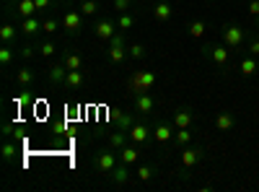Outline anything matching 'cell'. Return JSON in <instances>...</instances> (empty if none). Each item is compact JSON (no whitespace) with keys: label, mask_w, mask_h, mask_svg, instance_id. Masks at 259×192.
<instances>
[{"label":"cell","mask_w":259,"mask_h":192,"mask_svg":"<svg viewBox=\"0 0 259 192\" xmlns=\"http://www.w3.org/2000/svg\"><path fill=\"white\" fill-rule=\"evenodd\" d=\"M249 36H251V29L236 24V21H228V24L221 26V39H223V45H226L231 52L244 50L246 42H249Z\"/></svg>","instance_id":"6da1fadb"},{"label":"cell","mask_w":259,"mask_h":192,"mask_svg":"<svg viewBox=\"0 0 259 192\" xmlns=\"http://www.w3.org/2000/svg\"><path fill=\"white\" fill-rule=\"evenodd\" d=\"M158 83V73L156 70H133L127 78V91L130 94H143V91H153Z\"/></svg>","instance_id":"7a4b0ae2"},{"label":"cell","mask_w":259,"mask_h":192,"mask_svg":"<svg viewBox=\"0 0 259 192\" xmlns=\"http://www.w3.org/2000/svg\"><path fill=\"white\" fill-rule=\"evenodd\" d=\"M207 159V151H205V148L202 145H184L182 148V153H179V169H182V179H189V172H192V169L194 166H197V164H202Z\"/></svg>","instance_id":"3957f363"},{"label":"cell","mask_w":259,"mask_h":192,"mask_svg":"<svg viewBox=\"0 0 259 192\" xmlns=\"http://www.w3.org/2000/svg\"><path fill=\"white\" fill-rule=\"evenodd\" d=\"M202 55H205L221 73H228V70H231V50H228L226 45H205V47H202Z\"/></svg>","instance_id":"277c9868"},{"label":"cell","mask_w":259,"mask_h":192,"mask_svg":"<svg viewBox=\"0 0 259 192\" xmlns=\"http://www.w3.org/2000/svg\"><path fill=\"white\" fill-rule=\"evenodd\" d=\"M119 164V151L117 148H112V145H106V148H101V151L94 156V166H96V172L99 174H104V177H109L112 174V169Z\"/></svg>","instance_id":"5b68a950"},{"label":"cell","mask_w":259,"mask_h":192,"mask_svg":"<svg viewBox=\"0 0 259 192\" xmlns=\"http://www.w3.org/2000/svg\"><path fill=\"white\" fill-rule=\"evenodd\" d=\"M60 18H62V31L68 34L70 39H75V36L83 34V18H85V16H83L78 8H65Z\"/></svg>","instance_id":"8992f818"},{"label":"cell","mask_w":259,"mask_h":192,"mask_svg":"<svg viewBox=\"0 0 259 192\" xmlns=\"http://www.w3.org/2000/svg\"><path fill=\"white\" fill-rule=\"evenodd\" d=\"M127 135H130V143H135L140 148H148V143L153 140V127H150L145 120H135L133 125H130Z\"/></svg>","instance_id":"52a82bcc"},{"label":"cell","mask_w":259,"mask_h":192,"mask_svg":"<svg viewBox=\"0 0 259 192\" xmlns=\"http://www.w3.org/2000/svg\"><path fill=\"white\" fill-rule=\"evenodd\" d=\"M117 31H119V26H117V16L104 13V16L96 18V24H94V36H96L99 42H109Z\"/></svg>","instance_id":"ba28073f"},{"label":"cell","mask_w":259,"mask_h":192,"mask_svg":"<svg viewBox=\"0 0 259 192\" xmlns=\"http://www.w3.org/2000/svg\"><path fill=\"white\" fill-rule=\"evenodd\" d=\"M106 55H109L112 65H122V62L127 60V39H124V31H117L109 39V50H106Z\"/></svg>","instance_id":"9c48e42d"},{"label":"cell","mask_w":259,"mask_h":192,"mask_svg":"<svg viewBox=\"0 0 259 192\" xmlns=\"http://www.w3.org/2000/svg\"><path fill=\"white\" fill-rule=\"evenodd\" d=\"M174 133H177V127H174V122H171V117L168 120H158L153 125V143L166 148V145H171V140H174Z\"/></svg>","instance_id":"30bf717a"},{"label":"cell","mask_w":259,"mask_h":192,"mask_svg":"<svg viewBox=\"0 0 259 192\" xmlns=\"http://www.w3.org/2000/svg\"><path fill=\"white\" fill-rule=\"evenodd\" d=\"M133 106H135V114L150 117V114H156V109H158V99L150 91H143V94L133 96Z\"/></svg>","instance_id":"8fae6325"},{"label":"cell","mask_w":259,"mask_h":192,"mask_svg":"<svg viewBox=\"0 0 259 192\" xmlns=\"http://www.w3.org/2000/svg\"><path fill=\"white\" fill-rule=\"evenodd\" d=\"M65 78H68V65H65L62 60H50V65H47V83L52 89H62L65 86Z\"/></svg>","instance_id":"7c38bea8"},{"label":"cell","mask_w":259,"mask_h":192,"mask_svg":"<svg viewBox=\"0 0 259 192\" xmlns=\"http://www.w3.org/2000/svg\"><path fill=\"white\" fill-rule=\"evenodd\" d=\"M13 81H16V86H21L24 91H29V89L34 86V81H36V70L29 65V62H24V65H18V68H16Z\"/></svg>","instance_id":"4fadbf2b"},{"label":"cell","mask_w":259,"mask_h":192,"mask_svg":"<svg viewBox=\"0 0 259 192\" xmlns=\"http://www.w3.org/2000/svg\"><path fill=\"white\" fill-rule=\"evenodd\" d=\"M194 120H197V114H194L192 106H177L174 112H171V122H174V127L179 130V127H194Z\"/></svg>","instance_id":"5bb4252c"},{"label":"cell","mask_w":259,"mask_h":192,"mask_svg":"<svg viewBox=\"0 0 259 192\" xmlns=\"http://www.w3.org/2000/svg\"><path fill=\"white\" fill-rule=\"evenodd\" d=\"M150 16L161 24H168L171 18H174V6L168 3V0H156L153 6H150Z\"/></svg>","instance_id":"9a60e30c"},{"label":"cell","mask_w":259,"mask_h":192,"mask_svg":"<svg viewBox=\"0 0 259 192\" xmlns=\"http://www.w3.org/2000/svg\"><path fill=\"white\" fill-rule=\"evenodd\" d=\"M18 29H21V34H24L26 39L39 36L41 34V18H39V13L36 16H29V18H21L18 21Z\"/></svg>","instance_id":"2e32d148"},{"label":"cell","mask_w":259,"mask_h":192,"mask_svg":"<svg viewBox=\"0 0 259 192\" xmlns=\"http://www.w3.org/2000/svg\"><path fill=\"white\" fill-rule=\"evenodd\" d=\"M133 179H135V174L130 172V166H127V164H122V161L112 169V174H109V182H112V184H117V187H124V184L133 182Z\"/></svg>","instance_id":"e0dca14e"},{"label":"cell","mask_w":259,"mask_h":192,"mask_svg":"<svg viewBox=\"0 0 259 192\" xmlns=\"http://www.w3.org/2000/svg\"><path fill=\"white\" fill-rule=\"evenodd\" d=\"M18 34H21V29H18V24L16 21H3V26H0V45H16L18 42Z\"/></svg>","instance_id":"ac0fdd59"},{"label":"cell","mask_w":259,"mask_h":192,"mask_svg":"<svg viewBox=\"0 0 259 192\" xmlns=\"http://www.w3.org/2000/svg\"><path fill=\"white\" fill-rule=\"evenodd\" d=\"M236 125H239V120H236V114L231 109H223V112L215 114V127H218L221 133H231Z\"/></svg>","instance_id":"d6986e66"},{"label":"cell","mask_w":259,"mask_h":192,"mask_svg":"<svg viewBox=\"0 0 259 192\" xmlns=\"http://www.w3.org/2000/svg\"><path fill=\"white\" fill-rule=\"evenodd\" d=\"M0 156H3V164H6V166H13V164H16L18 145H16L13 138H3V145H0Z\"/></svg>","instance_id":"ffe728a7"},{"label":"cell","mask_w":259,"mask_h":192,"mask_svg":"<svg viewBox=\"0 0 259 192\" xmlns=\"http://www.w3.org/2000/svg\"><path fill=\"white\" fill-rule=\"evenodd\" d=\"M140 151H143L140 145L127 143L124 148H119V161H122V164H127V166H133V164H138V161H140Z\"/></svg>","instance_id":"44dd1931"},{"label":"cell","mask_w":259,"mask_h":192,"mask_svg":"<svg viewBox=\"0 0 259 192\" xmlns=\"http://www.w3.org/2000/svg\"><path fill=\"white\" fill-rule=\"evenodd\" d=\"M16 57H18L16 45H0V68H3V70H11L13 68Z\"/></svg>","instance_id":"7402d4cb"},{"label":"cell","mask_w":259,"mask_h":192,"mask_svg":"<svg viewBox=\"0 0 259 192\" xmlns=\"http://www.w3.org/2000/svg\"><path fill=\"white\" fill-rule=\"evenodd\" d=\"M85 86V73L83 70H68V78H65V91H80Z\"/></svg>","instance_id":"603a6c76"},{"label":"cell","mask_w":259,"mask_h":192,"mask_svg":"<svg viewBox=\"0 0 259 192\" xmlns=\"http://www.w3.org/2000/svg\"><path fill=\"white\" fill-rule=\"evenodd\" d=\"M62 62L68 65V70H83V55L78 50H62Z\"/></svg>","instance_id":"cb8c5ba5"},{"label":"cell","mask_w":259,"mask_h":192,"mask_svg":"<svg viewBox=\"0 0 259 192\" xmlns=\"http://www.w3.org/2000/svg\"><path fill=\"white\" fill-rule=\"evenodd\" d=\"M156 174H158V166H156V164H140L138 172H135V179H138L140 184H148V182L156 179Z\"/></svg>","instance_id":"d4e9b609"},{"label":"cell","mask_w":259,"mask_h":192,"mask_svg":"<svg viewBox=\"0 0 259 192\" xmlns=\"http://www.w3.org/2000/svg\"><path fill=\"white\" fill-rule=\"evenodd\" d=\"M36 52H39V57H45V60H55V55H57V42H55L52 36L36 42Z\"/></svg>","instance_id":"484cf974"},{"label":"cell","mask_w":259,"mask_h":192,"mask_svg":"<svg viewBox=\"0 0 259 192\" xmlns=\"http://www.w3.org/2000/svg\"><path fill=\"white\" fill-rule=\"evenodd\" d=\"M60 29H62V18H57V16H52V13H47L45 18H41V34L55 36Z\"/></svg>","instance_id":"4316f807"},{"label":"cell","mask_w":259,"mask_h":192,"mask_svg":"<svg viewBox=\"0 0 259 192\" xmlns=\"http://www.w3.org/2000/svg\"><path fill=\"white\" fill-rule=\"evenodd\" d=\"M256 70H259V57L244 55V57H241V62H239V73H241L244 78H251Z\"/></svg>","instance_id":"83f0119b"},{"label":"cell","mask_w":259,"mask_h":192,"mask_svg":"<svg viewBox=\"0 0 259 192\" xmlns=\"http://www.w3.org/2000/svg\"><path fill=\"white\" fill-rule=\"evenodd\" d=\"M135 21H138V16H135V11H127V13H117V26H119V31H133V26H135Z\"/></svg>","instance_id":"f1b7e54d"},{"label":"cell","mask_w":259,"mask_h":192,"mask_svg":"<svg viewBox=\"0 0 259 192\" xmlns=\"http://www.w3.org/2000/svg\"><path fill=\"white\" fill-rule=\"evenodd\" d=\"M192 138H194V130H192V127H179V130L174 133V140H171V143L179 145V148H184V145L192 143Z\"/></svg>","instance_id":"f546056e"},{"label":"cell","mask_w":259,"mask_h":192,"mask_svg":"<svg viewBox=\"0 0 259 192\" xmlns=\"http://www.w3.org/2000/svg\"><path fill=\"white\" fill-rule=\"evenodd\" d=\"M78 11H80L85 18H91V16H99L101 3H99V0H80V3H78Z\"/></svg>","instance_id":"4dcf8cb0"},{"label":"cell","mask_w":259,"mask_h":192,"mask_svg":"<svg viewBox=\"0 0 259 192\" xmlns=\"http://www.w3.org/2000/svg\"><path fill=\"white\" fill-rule=\"evenodd\" d=\"M127 57L135 60V62H140V60L148 57V47L140 45V42H133V45H127Z\"/></svg>","instance_id":"1f68e13d"},{"label":"cell","mask_w":259,"mask_h":192,"mask_svg":"<svg viewBox=\"0 0 259 192\" xmlns=\"http://www.w3.org/2000/svg\"><path fill=\"white\" fill-rule=\"evenodd\" d=\"M127 143H130V135H127V130H122V127H117L114 133H109V145L117 148V151H119V148H124Z\"/></svg>","instance_id":"d6a6232c"},{"label":"cell","mask_w":259,"mask_h":192,"mask_svg":"<svg viewBox=\"0 0 259 192\" xmlns=\"http://www.w3.org/2000/svg\"><path fill=\"white\" fill-rule=\"evenodd\" d=\"M187 31H189L192 39H202L205 31H207V24H205V21H200V18H194V21H189V24H187Z\"/></svg>","instance_id":"836d02e7"},{"label":"cell","mask_w":259,"mask_h":192,"mask_svg":"<svg viewBox=\"0 0 259 192\" xmlns=\"http://www.w3.org/2000/svg\"><path fill=\"white\" fill-rule=\"evenodd\" d=\"M16 50H18V60H31V57H36V55H39V52H36V45H31V42L16 45Z\"/></svg>","instance_id":"e575fe53"},{"label":"cell","mask_w":259,"mask_h":192,"mask_svg":"<svg viewBox=\"0 0 259 192\" xmlns=\"http://www.w3.org/2000/svg\"><path fill=\"white\" fill-rule=\"evenodd\" d=\"M138 117L135 114H127V112H114V122L117 127H122V130H130V125H133Z\"/></svg>","instance_id":"d590c367"},{"label":"cell","mask_w":259,"mask_h":192,"mask_svg":"<svg viewBox=\"0 0 259 192\" xmlns=\"http://www.w3.org/2000/svg\"><path fill=\"white\" fill-rule=\"evenodd\" d=\"M135 0H112V8L114 13H127V11H135Z\"/></svg>","instance_id":"8d00e7d4"},{"label":"cell","mask_w":259,"mask_h":192,"mask_svg":"<svg viewBox=\"0 0 259 192\" xmlns=\"http://www.w3.org/2000/svg\"><path fill=\"white\" fill-rule=\"evenodd\" d=\"M246 55H251V57H259V34H251L249 36V42H246Z\"/></svg>","instance_id":"74e56055"},{"label":"cell","mask_w":259,"mask_h":192,"mask_svg":"<svg viewBox=\"0 0 259 192\" xmlns=\"http://www.w3.org/2000/svg\"><path fill=\"white\" fill-rule=\"evenodd\" d=\"M34 3H36V11L45 13V16H47L52 8H57V0H34Z\"/></svg>","instance_id":"f35d334b"},{"label":"cell","mask_w":259,"mask_h":192,"mask_svg":"<svg viewBox=\"0 0 259 192\" xmlns=\"http://www.w3.org/2000/svg\"><path fill=\"white\" fill-rule=\"evenodd\" d=\"M3 138H16V125L13 122H3Z\"/></svg>","instance_id":"ab89813d"},{"label":"cell","mask_w":259,"mask_h":192,"mask_svg":"<svg viewBox=\"0 0 259 192\" xmlns=\"http://www.w3.org/2000/svg\"><path fill=\"white\" fill-rule=\"evenodd\" d=\"M249 13L256 18L259 16V0H249Z\"/></svg>","instance_id":"60d3db41"},{"label":"cell","mask_w":259,"mask_h":192,"mask_svg":"<svg viewBox=\"0 0 259 192\" xmlns=\"http://www.w3.org/2000/svg\"><path fill=\"white\" fill-rule=\"evenodd\" d=\"M256 29H259V16H256Z\"/></svg>","instance_id":"b9f144b4"}]
</instances>
